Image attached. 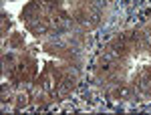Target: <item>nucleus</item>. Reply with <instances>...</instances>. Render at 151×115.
<instances>
[{
	"instance_id": "f03ea898",
	"label": "nucleus",
	"mask_w": 151,
	"mask_h": 115,
	"mask_svg": "<svg viewBox=\"0 0 151 115\" xmlns=\"http://www.w3.org/2000/svg\"><path fill=\"white\" fill-rule=\"evenodd\" d=\"M113 97H117V99H131V89L129 87H119V89L113 91Z\"/></svg>"
},
{
	"instance_id": "7ed1b4c3",
	"label": "nucleus",
	"mask_w": 151,
	"mask_h": 115,
	"mask_svg": "<svg viewBox=\"0 0 151 115\" xmlns=\"http://www.w3.org/2000/svg\"><path fill=\"white\" fill-rule=\"evenodd\" d=\"M30 28H32V30H36V33H45V30H47V26H45V24H32Z\"/></svg>"
},
{
	"instance_id": "f257e3e1",
	"label": "nucleus",
	"mask_w": 151,
	"mask_h": 115,
	"mask_svg": "<svg viewBox=\"0 0 151 115\" xmlns=\"http://www.w3.org/2000/svg\"><path fill=\"white\" fill-rule=\"evenodd\" d=\"M137 89L143 93H149L151 91V75L149 73H143L139 79H137Z\"/></svg>"
},
{
	"instance_id": "20e7f679",
	"label": "nucleus",
	"mask_w": 151,
	"mask_h": 115,
	"mask_svg": "<svg viewBox=\"0 0 151 115\" xmlns=\"http://www.w3.org/2000/svg\"><path fill=\"white\" fill-rule=\"evenodd\" d=\"M143 41H145L147 46H151V33H145V35H143Z\"/></svg>"
}]
</instances>
